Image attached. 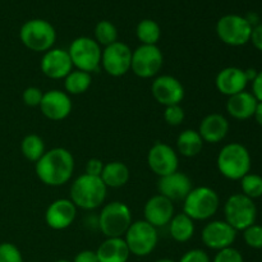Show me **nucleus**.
<instances>
[{"label":"nucleus","instance_id":"1","mask_svg":"<svg viewBox=\"0 0 262 262\" xmlns=\"http://www.w3.org/2000/svg\"><path fill=\"white\" fill-rule=\"evenodd\" d=\"M74 171L73 155L67 148L55 147L46 151L36 163V174L43 184L59 187L68 183Z\"/></svg>","mask_w":262,"mask_h":262},{"label":"nucleus","instance_id":"2","mask_svg":"<svg viewBox=\"0 0 262 262\" xmlns=\"http://www.w3.org/2000/svg\"><path fill=\"white\" fill-rule=\"evenodd\" d=\"M216 165L223 177L230 181H241L243 177L251 173L252 159L246 146L242 143L232 142L220 150Z\"/></svg>","mask_w":262,"mask_h":262},{"label":"nucleus","instance_id":"3","mask_svg":"<svg viewBox=\"0 0 262 262\" xmlns=\"http://www.w3.org/2000/svg\"><path fill=\"white\" fill-rule=\"evenodd\" d=\"M107 187L100 177L82 174L71 186V201L77 209L95 210L104 204Z\"/></svg>","mask_w":262,"mask_h":262},{"label":"nucleus","instance_id":"4","mask_svg":"<svg viewBox=\"0 0 262 262\" xmlns=\"http://www.w3.org/2000/svg\"><path fill=\"white\" fill-rule=\"evenodd\" d=\"M219 206V194L210 187L192 188L188 196L183 200V212L193 222L211 219L217 212Z\"/></svg>","mask_w":262,"mask_h":262},{"label":"nucleus","instance_id":"5","mask_svg":"<svg viewBox=\"0 0 262 262\" xmlns=\"http://www.w3.org/2000/svg\"><path fill=\"white\" fill-rule=\"evenodd\" d=\"M19 38L28 50L46 53L55 43L56 31L48 20L35 18L23 23L19 30Z\"/></svg>","mask_w":262,"mask_h":262},{"label":"nucleus","instance_id":"6","mask_svg":"<svg viewBox=\"0 0 262 262\" xmlns=\"http://www.w3.org/2000/svg\"><path fill=\"white\" fill-rule=\"evenodd\" d=\"M132 224V212L125 204L113 201L102 207L99 228L106 238H123Z\"/></svg>","mask_w":262,"mask_h":262},{"label":"nucleus","instance_id":"7","mask_svg":"<svg viewBox=\"0 0 262 262\" xmlns=\"http://www.w3.org/2000/svg\"><path fill=\"white\" fill-rule=\"evenodd\" d=\"M225 222L237 232H243L255 224L257 219V207L253 200L243 193L232 194L224 205Z\"/></svg>","mask_w":262,"mask_h":262},{"label":"nucleus","instance_id":"8","mask_svg":"<svg viewBox=\"0 0 262 262\" xmlns=\"http://www.w3.org/2000/svg\"><path fill=\"white\" fill-rule=\"evenodd\" d=\"M101 46L95 41V38L86 36L74 38L68 49L73 67L90 74L96 72L101 66Z\"/></svg>","mask_w":262,"mask_h":262},{"label":"nucleus","instance_id":"9","mask_svg":"<svg viewBox=\"0 0 262 262\" xmlns=\"http://www.w3.org/2000/svg\"><path fill=\"white\" fill-rule=\"evenodd\" d=\"M124 241L130 255L145 257L150 255L158 245V229L148 224L146 220H138L132 223L128 228L124 234Z\"/></svg>","mask_w":262,"mask_h":262},{"label":"nucleus","instance_id":"10","mask_svg":"<svg viewBox=\"0 0 262 262\" xmlns=\"http://www.w3.org/2000/svg\"><path fill=\"white\" fill-rule=\"evenodd\" d=\"M252 25L238 14L223 15L216 23L217 37L229 46H243L250 42Z\"/></svg>","mask_w":262,"mask_h":262},{"label":"nucleus","instance_id":"11","mask_svg":"<svg viewBox=\"0 0 262 262\" xmlns=\"http://www.w3.org/2000/svg\"><path fill=\"white\" fill-rule=\"evenodd\" d=\"M164 56L158 45H140L132 51L130 71L140 78H152L163 68Z\"/></svg>","mask_w":262,"mask_h":262},{"label":"nucleus","instance_id":"12","mask_svg":"<svg viewBox=\"0 0 262 262\" xmlns=\"http://www.w3.org/2000/svg\"><path fill=\"white\" fill-rule=\"evenodd\" d=\"M132 50L124 42L112 43L101 53V66L104 71L112 77H122L130 71Z\"/></svg>","mask_w":262,"mask_h":262},{"label":"nucleus","instance_id":"13","mask_svg":"<svg viewBox=\"0 0 262 262\" xmlns=\"http://www.w3.org/2000/svg\"><path fill=\"white\" fill-rule=\"evenodd\" d=\"M147 164L152 173L160 178L178 170L179 159L171 146L164 142H156L148 150Z\"/></svg>","mask_w":262,"mask_h":262},{"label":"nucleus","instance_id":"14","mask_svg":"<svg viewBox=\"0 0 262 262\" xmlns=\"http://www.w3.org/2000/svg\"><path fill=\"white\" fill-rule=\"evenodd\" d=\"M237 233V230L230 227L225 220H214V222L207 223L204 227L201 239L206 247L220 251L233 247Z\"/></svg>","mask_w":262,"mask_h":262},{"label":"nucleus","instance_id":"15","mask_svg":"<svg viewBox=\"0 0 262 262\" xmlns=\"http://www.w3.org/2000/svg\"><path fill=\"white\" fill-rule=\"evenodd\" d=\"M151 94L159 104L166 107L170 105H178L183 101L184 87L176 77L164 74V76L156 77L152 81Z\"/></svg>","mask_w":262,"mask_h":262},{"label":"nucleus","instance_id":"16","mask_svg":"<svg viewBox=\"0 0 262 262\" xmlns=\"http://www.w3.org/2000/svg\"><path fill=\"white\" fill-rule=\"evenodd\" d=\"M41 72L50 79H64L72 71L71 56L66 49H50L43 53L40 61Z\"/></svg>","mask_w":262,"mask_h":262},{"label":"nucleus","instance_id":"17","mask_svg":"<svg viewBox=\"0 0 262 262\" xmlns=\"http://www.w3.org/2000/svg\"><path fill=\"white\" fill-rule=\"evenodd\" d=\"M40 110L48 119L54 122H60L66 119L72 112L71 96L66 91L60 90H50L45 92L42 101L40 104Z\"/></svg>","mask_w":262,"mask_h":262},{"label":"nucleus","instance_id":"18","mask_svg":"<svg viewBox=\"0 0 262 262\" xmlns=\"http://www.w3.org/2000/svg\"><path fill=\"white\" fill-rule=\"evenodd\" d=\"M192 181L187 174L182 171H174L169 176L160 177L158 182L159 194L174 201H183L192 191Z\"/></svg>","mask_w":262,"mask_h":262},{"label":"nucleus","instance_id":"19","mask_svg":"<svg viewBox=\"0 0 262 262\" xmlns=\"http://www.w3.org/2000/svg\"><path fill=\"white\" fill-rule=\"evenodd\" d=\"M77 215V207L69 199L55 200L49 205L45 212V222L54 230L67 229L73 224Z\"/></svg>","mask_w":262,"mask_h":262},{"label":"nucleus","instance_id":"20","mask_svg":"<svg viewBox=\"0 0 262 262\" xmlns=\"http://www.w3.org/2000/svg\"><path fill=\"white\" fill-rule=\"evenodd\" d=\"M143 214H145L146 222L155 227L156 229L169 225L176 215L173 202L161 194H156L147 200L143 207Z\"/></svg>","mask_w":262,"mask_h":262},{"label":"nucleus","instance_id":"21","mask_svg":"<svg viewBox=\"0 0 262 262\" xmlns=\"http://www.w3.org/2000/svg\"><path fill=\"white\" fill-rule=\"evenodd\" d=\"M247 84L248 79L246 77L245 69L238 67H227L222 69L215 78V86L217 91L228 97L246 91Z\"/></svg>","mask_w":262,"mask_h":262},{"label":"nucleus","instance_id":"22","mask_svg":"<svg viewBox=\"0 0 262 262\" xmlns=\"http://www.w3.org/2000/svg\"><path fill=\"white\" fill-rule=\"evenodd\" d=\"M229 132V122L222 114H209L201 120L199 133L204 142L219 143L224 140Z\"/></svg>","mask_w":262,"mask_h":262},{"label":"nucleus","instance_id":"23","mask_svg":"<svg viewBox=\"0 0 262 262\" xmlns=\"http://www.w3.org/2000/svg\"><path fill=\"white\" fill-rule=\"evenodd\" d=\"M257 100L253 96L252 92L242 91L237 95L228 97L227 112L232 118L237 120H247L253 118Z\"/></svg>","mask_w":262,"mask_h":262},{"label":"nucleus","instance_id":"24","mask_svg":"<svg viewBox=\"0 0 262 262\" xmlns=\"http://www.w3.org/2000/svg\"><path fill=\"white\" fill-rule=\"evenodd\" d=\"M99 262H127L130 252L124 238H106L96 251Z\"/></svg>","mask_w":262,"mask_h":262},{"label":"nucleus","instance_id":"25","mask_svg":"<svg viewBox=\"0 0 262 262\" xmlns=\"http://www.w3.org/2000/svg\"><path fill=\"white\" fill-rule=\"evenodd\" d=\"M129 169L122 161H112L104 165V170H102L101 177L105 186L107 188H120V187L125 186L129 181Z\"/></svg>","mask_w":262,"mask_h":262},{"label":"nucleus","instance_id":"26","mask_svg":"<svg viewBox=\"0 0 262 262\" xmlns=\"http://www.w3.org/2000/svg\"><path fill=\"white\" fill-rule=\"evenodd\" d=\"M204 140L200 136L199 130L186 129L177 138V148L182 156L194 158L199 155L204 147Z\"/></svg>","mask_w":262,"mask_h":262},{"label":"nucleus","instance_id":"27","mask_svg":"<svg viewBox=\"0 0 262 262\" xmlns=\"http://www.w3.org/2000/svg\"><path fill=\"white\" fill-rule=\"evenodd\" d=\"M169 232L176 242H188L194 234V222L184 212L177 214L169 223Z\"/></svg>","mask_w":262,"mask_h":262},{"label":"nucleus","instance_id":"28","mask_svg":"<svg viewBox=\"0 0 262 262\" xmlns=\"http://www.w3.org/2000/svg\"><path fill=\"white\" fill-rule=\"evenodd\" d=\"M92 82L91 74L83 71H72L68 76L64 78V89L67 94L71 95H81L84 94L90 89Z\"/></svg>","mask_w":262,"mask_h":262},{"label":"nucleus","instance_id":"29","mask_svg":"<svg viewBox=\"0 0 262 262\" xmlns=\"http://www.w3.org/2000/svg\"><path fill=\"white\" fill-rule=\"evenodd\" d=\"M136 35L141 45H156L161 37V28L154 19H142L136 27Z\"/></svg>","mask_w":262,"mask_h":262},{"label":"nucleus","instance_id":"30","mask_svg":"<svg viewBox=\"0 0 262 262\" xmlns=\"http://www.w3.org/2000/svg\"><path fill=\"white\" fill-rule=\"evenodd\" d=\"M20 150H22L23 156L27 160L32 161V163H37L42 158L43 154L46 152L45 142H43V140L40 136L28 135L22 140Z\"/></svg>","mask_w":262,"mask_h":262},{"label":"nucleus","instance_id":"31","mask_svg":"<svg viewBox=\"0 0 262 262\" xmlns=\"http://www.w3.org/2000/svg\"><path fill=\"white\" fill-rule=\"evenodd\" d=\"M95 41L100 46H109L118 41V30L110 20H100L95 27Z\"/></svg>","mask_w":262,"mask_h":262},{"label":"nucleus","instance_id":"32","mask_svg":"<svg viewBox=\"0 0 262 262\" xmlns=\"http://www.w3.org/2000/svg\"><path fill=\"white\" fill-rule=\"evenodd\" d=\"M241 188L242 193L251 200L260 199L262 197V177L258 174L248 173L241 179Z\"/></svg>","mask_w":262,"mask_h":262},{"label":"nucleus","instance_id":"33","mask_svg":"<svg viewBox=\"0 0 262 262\" xmlns=\"http://www.w3.org/2000/svg\"><path fill=\"white\" fill-rule=\"evenodd\" d=\"M243 239L248 247L253 250H261L262 248V225L252 224L247 229L243 230Z\"/></svg>","mask_w":262,"mask_h":262},{"label":"nucleus","instance_id":"34","mask_svg":"<svg viewBox=\"0 0 262 262\" xmlns=\"http://www.w3.org/2000/svg\"><path fill=\"white\" fill-rule=\"evenodd\" d=\"M0 262H23L22 253L13 243H0Z\"/></svg>","mask_w":262,"mask_h":262},{"label":"nucleus","instance_id":"35","mask_svg":"<svg viewBox=\"0 0 262 262\" xmlns=\"http://www.w3.org/2000/svg\"><path fill=\"white\" fill-rule=\"evenodd\" d=\"M184 118H186V113H184L181 104L170 105V106H166L165 110H164V119L169 125L177 127V125L183 123Z\"/></svg>","mask_w":262,"mask_h":262},{"label":"nucleus","instance_id":"36","mask_svg":"<svg viewBox=\"0 0 262 262\" xmlns=\"http://www.w3.org/2000/svg\"><path fill=\"white\" fill-rule=\"evenodd\" d=\"M42 96H43V92L41 91L38 87H27V89L23 91L22 95V100L27 106L31 107H36V106H40L41 101H42Z\"/></svg>","mask_w":262,"mask_h":262},{"label":"nucleus","instance_id":"37","mask_svg":"<svg viewBox=\"0 0 262 262\" xmlns=\"http://www.w3.org/2000/svg\"><path fill=\"white\" fill-rule=\"evenodd\" d=\"M212 262H245L242 253L234 247H228L217 251Z\"/></svg>","mask_w":262,"mask_h":262},{"label":"nucleus","instance_id":"38","mask_svg":"<svg viewBox=\"0 0 262 262\" xmlns=\"http://www.w3.org/2000/svg\"><path fill=\"white\" fill-rule=\"evenodd\" d=\"M179 262H211V260H210L209 255L205 251L200 250V248H194V250L184 253Z\"/></svg>","mask_w":262,"mask_h":262},{"label":"nucleus","instance_id":"39","mask_svg":"<svg viewBox=\"0 0 262 262\" xmlns=\"http://www.w3.org/2000/svg\"><path fill=\"white\" fill-rule=\"evenodd\" d=\"M104 165L100 159H90L86 163V169H84V174H89L92 177H101L102 170H104Z\"/></svg>","mask_w":262,"mask_h":262},{"label":"nucleus","instance_id":"40","mask_svg":"<svg viewBox=\"0 0 262 262\" xmlns=\"http://www.w3.org/2000/svg\"><path fill=\"white\" fill-rule=\"evenodd\" d=\"M250 41L258 51H262V23L253 26Z\"/></svg>","mask_w":262,"mask_h":262},{"label":"nucleus","instance_id":"41","mask_svg":"<svg viewBox=\"0 0 262 262\" xmlns=\"http://www.w3.org/2000/svg\"><path fill=\"white\" fill-rule=\"evenodd\" d=\"M73 262H99L97 261L96 251H81L79 253H77Z\"/></svg>","mask_w":262,"mask_h":262},{"label":"nucleus","instance_id":"42","mask_svg":"<svg viewBox=\"0 0 262 262\" xmlns=\"http://www.w3.org/2000/svg\"><path fill=\"white\" fill-rule=\"evenodd\" d=\"M252 95L257 101H262V71H260L252 81Z\"/></svg>","mask_w":262,"mask_h":262},{"label":"nucleus","instance_id":"43","mask_svg":"<svg viewBox=\"0 0 262 262\" xmlns=\"http://www.w3.org/2000/svg\"><path fill=\"white\" fill-rule=\"evenodd\" d=\"M253 118H255V120L257 122V124L262 127V101L257 102V106H256Z\"/></svg>","mask_w":262,"mask_h":262},{"label":"nucleus","instance_id":"44","mask_svg":"<svg viewBox=\"0 0 262 262\" xmlns=\"http://www.w3.org/2000/svg\"><path fill=\"white\" fill-rule=\"evenodd\" d=\"M245 73H246V77H247L248 82H252L253 79L256 78V76H257L258 72L253 68H248V69H245Z\"/></svg>","mask_w":262,"mask_h":262},{"label":"nucleus","instance_id":"45","mask_svg":"<svg viewBox=\"0 0 262 262\" xmlns=\"http://www.w3.org/2000/svg\"><path fill=\"white\" fill-rule=\"evenodd\" d=\"M155 262H176V261L170 260V258H160V260H158V261H155Z\"/></svg>","mask_w":262,"mask_h":262},{"label":"nucleus","instance_id":"46","mask_svg":"<svg viewBox=\"0 0 262 262\" xmlns=\"http://www.w3.org/2000/svg\"><path fill=\"white\" fill-rule=\"evenodd\" d=\"M55 262H69L68 260H58V261H55Z\"/></svg>","mask_w":262,"mask_h":262}]
</instances>
